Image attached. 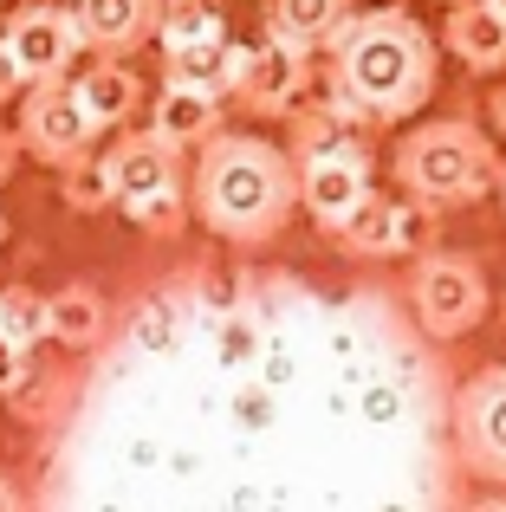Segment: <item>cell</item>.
Segmentation results:
<instances>
[{"label": "cell", "mask_w": 506, "mask_h": 512, "mask_svg": "<svg viewBox=\"0 0 506 512\" xmlns=\"http://www.w3.org/2000/svg\"><path fill=\"white\" fill-rule=\"evenodd\" d=\"M338 65H331V111L344 124H403L435 91V39L403 7L351 13L338 26Z\"/></svg>", "instance_id": "1"}, {"label": "cell", "mask_w": 506, "mask_h": 512, "mask_svg": "<svg viewBox=\"0 0 506 512\" xmlns=\"http://www.w3.org/2000/svg\"><path fill=\"white\" fill-rule=\"evenodd\" d=\"M189 208L234 247H266L299 208V175L260 137H208Z\"/></svg>", "instance_id": "2"}, {"label": "cell", "mask_w": 506, "mask_h": 512, "mask_svg": "<svg viewBox=\"0 0 506 512\" xmlns=\"http://www.w3.org/2000/svg\"><path fill=\"white\" fill-rule=\"evenodd\" d=\"M396 182L429 208H468L500 182V150L474 124L448 117V124H422L416 137L396 150Z\"/></svg>", "instance_id": "3"}, {"label": "cell", "mask_w": 506, "mask_h": 512, "mask_svg": "<svg viewBox=\"0 0 506 512\" xmlns=\"http://www.w3.org/2000/svg\"><path fill=\"white\" fill-rule=\"evenodd\" d=\"M111 175V195L130 208V221L156 227V234H176L182 227V201H176V150L163 137H124L104 156Z\"/></svg>", "instance_id": "4"}, {"label": "cell", "mask_w": 506, "mask_h": 512, "mask_svg": "<svg viewBox=\"0 0 506 512\" xmlns=\"http://www.w3.org/2000/svg\"><path fill=\"white\" fill-rule=\"evenodd\" d=\"M409 299H416V325L429 331L435 344H455L487 318V279H481V266L461 260V253H422Z\"/></svg>", "instance_id": "5"}, {"label": "cell", "mask_w": 506, "mask_h": 512, "mask_svg": "<svg viewBox=\"0 0 506 512\" xmlns=\"http://www.w3.org/2000/svg\"><path fill=\"white\" fill-rule=\"evenodd\" d=\"M91 137H98V124L65 78L33 85V98L20 104V150L39 156L46 169H72L78 156H91Z\"/></svg>", "instance_id": "6"}, {"label": "cell", "mask_w": 506, "mask_h": 512, "mask_svg": "<svg viewBox=\"0 0 506 512\" xmlns=\"http://www.w3.org/2000/svg\"><path fill=\"white\" fill-rule=\"evenodd\" d=\"M455 448H461V467H468V474L506 487V363H494V370H481V376L461 383Z\"/></svg>", "instance_id": "7"}, {"label": "cell", "mask_w": 506, "mask_h": 512, "mask_svg": "<svg viewBox=\"0 0 506 512\" xmlns=\"http://www.w3.org/2000/svg\"><path fill=\"white\" fill-rule=\"evenodd\" d=\"M228 91L253 117H286L292 98L305 91V46H292V39H279V33L253 39V46H234Z\"/></svg>", "instance_id": "8"}, {"label": "cell", "mask_w": 506, "mask_h": 512, "mask_svg": "<svg viewBox=\"0 0 506 512\" xmlns=\"http://www.w3.org/2000/svg\"><path fill=\"white\" fill-rule=\"evenodd\" d=\"M435 234V208L429 201H390V195H370L351 221L338 227V247L351 260H403V253H422Z\"/></svg>", "instance_id": "9"}, {"label": "cell", "mask_w": 506, "mask_h": 512, "mask_svg": "<svg viewBox=\"0 0 506 512\" xmlns=\"http://www.w3.org/2000/svg\"><path fill=\"white\" fill-rule=\"evenodd\" d=\"M377 195V182H370V156L357 150L351 137L338 143V150H318V156H305V175H299V201H305V214H312L318 227H331L338 234L344 221H351L364 201Z\"/></svg>", "instance_id": "10"}, {"label": "cell", "mask_w": 506, "mask_h": 512, "mask_svg": "<svg viewBox=\"0 0 506 512\" xmlns=\"http://www.w3.org/2000/svg\"><path fill=\"white\" fill-rule=\"evenodd\" d=\"M0 39H7V52H13V65H20L26 85H52V78H65L72 59L85 52V33H78L72 7H20Z\"/></svg>", "instance_id": "11"}, {"label": "cell", "mask_w": 506, "mask_h": 512, "mask_svg": "<svg viewBox=\"0 0 506 512\" xmlns=\"http://www.w3.org/2000/svg\"><path fill=\"white\" fill-rule=\"evenodd\" d=\"M156 13H163V0H72V20L85 33V46L111 52V59L137 52L156 33Z\"/></svg>", "instance_id": "12"}, {"label": "cell", "mask_w": 506, "mask_h": 512, "mask_svg": "<svg viewBox=\"0 0 506 512\" xmlns=\"http://www.w3.org/2000/svg\"><path fill=\"white\" fill-rule=\"evenodd\" d=\"M442 39L468 72H506V13L494 0H455Z\"/></svg>", "instance_id": "13"}, {"label": "cell", "mask_w": 506, "mask_h": 512, "mask_svg": "<svg viewBox=\"0 0 506 512\" xmlns=\"http://www.w3.org/2000/svg\"><path fill=\"white\" fill-rule=\"evenodd\" d=\"M215 130H221V91L176 85V78H169L156 111H150V137H163L169 150H189V143H208Z\"/></svg>", "instance_id": "14"}, {"label": "cell", "mask_w": 506, "mask_h": 512, "mask_svg": "<svg viewBox=\"0 0 506 512\" xmlns=\"http://www.w3.org/2000/svg\"><path fill=\"white\" fill-rule=\"evenodd\" d=\"M351 20V0H266V33L292 39V46H331L338 26Z\"/></svg>", "instance_id": "15"}, {"label": "cell", "mask_w": 506, "mask_h": 512, "mask_svg": "<svg viewBox=\"0 0 506 512\" xmlns=\"http://www.w3.org/2000/svg\"><path fill=\"white\" fill-rule=\"evenodd\" d=\"M72 91H78V104L91 111V124H98V130L124 124V117L137 111V98H143V85H137V72H130V65H91Z\"/></svg>", "instance_id": "16"}, {"label": "cell", "mask_w": 506, "mask_h": 512, "mask_svg": "<svg viewBox=\"0 0 506 512\" xmlns=\"http://www.w3.org/2000/svg\"><path fill=\"white\" fill-rule=\"evenodd\" d=\"M156 39H163V52L221 46V39H228V20H221L215 0H169V7L156 13Z\"/></svg>", "instance_id": "17"}, {"label": "cell", "mask_w": 506, "mask_h": 512, "mask_svg": "<svg viewBox=\"0 0 506 512\" xmlns=\"http://www.w3.org/2000/svg\"><path fill=\"white\" fill-rule=\"evenodd\" d=\"M46 331L59 344H98L104 331V299L91 286H65L59 299H46Z\"/></svg>", "instance_id": "18"}, {"label": "cell", "mask_w": 506, "mask_h": 512, "mask_svg": "<svg viewBox=\"0 0 506 512\" xmlns=\"http://www.w3.org/2000/svg\"><path fill=\"white\" fill-rule=\"evenodd\" d=\"M0 331H7L13 344H26V350H33L39 338H52L46 331V299L26 292V286H7L0 292Z\"/></svg>", "instance_id": "19"}, {"label": "cell", "mask_w": 506, "mask_h": 512, "mask_svg": "<svg viewBox=\"0 0 506 512\" xmlns=\"http://www.w3.org/2000/svg\"><path fill=\"white\" fill-rule=\"evenodd\" d=\"M65 175V201H72V208L78 214H98V208H111V175H104V163H98V156H78V163L72 169H59Z\"/></svg>", "instance_id": "20"}, {"label": "cell", "mask_w": 506, "mask_h": 512, "mask_svg": "<svg viewBox=\"0 0 506 512\" xmlns=\"http://www.w3.org/2000/svg\"><path fill=\"white\" fill-rule=\"evenodd\" d=\"M20 383H26V344H13L7 331H0V396H13Z\"/></svg>", "instance_id": "21"}, {"label": "cell", "mask_w": 506, "mask_h": 512, "mask_svg": "<svg viewBox=\"0 0 506 512\" xmlns=\"http://www.w3.org/2000/svg\"><path fill=\"white\" fill-rule=\"evenodd\" d=\"M26 78H20V65H13V52H7V39H0V98H13Z\"/></svg>", "instance_id": "22"}, {"label": "cell", "mask_w": 506, "mask_h": 512, "mask_svg": "<svg viewBox=\"0 0 506 512\" xmlns=\"http://www.w3.org/2000/svg\"><path fill=\"white\" fill-rule=\"evenodd\" d=\"M13 163H20V137H13V130H0V182L13 175Z\"/></svg>", "instance_id": "23"}, {"label": "cell", "mask_w": 506, "mask_h": 512, "mask_svg": "<svg viewBox=\"0 0 506 512\" xmlns=\"http://www.w3.org/2000/svg\"><path fill=\"white\" fill-rule=\"evenodd\" d=\"M0 512H26V506H20V487H13L7 474H0Z\"/></svg>", "instance_id": "24"}, {"label": "cell", "mask_w": 506, "mask_h": 512, "mask_svg": "<svg viewBox=\"0 0 506 512\" xmlns=\"http://www.w3.org/2000/svg\"><path fill=\"white\" fill-rule=\"evenodd\" d=\"M487 111H494V130H500V137H506V85L494 91V98H487Z\"/></svg>", "instance_id": "25"}, {"label": "cell", "mask_w": 506, "mask_h": 512, "mask_svg": "<svg viewBox=\"0 0 506 512\" xmlns=\"http://www.w3.org/2000/svg\"><path fill=\"white\" fill-rule=\"evenodd\" d=\"M468 512H506V500H474Z\"/></svg>", "instance_id": "26"}, {"label": "cell", "mask_w": 506, "mask_h": 512, "mask_svg": "<svg viewBox=\"0 0 506 512\" xmlns=\"http://www.w3.org/2000/svg\"><path fill=\"white\" fill-rule=\"evenodd\" d=\"M500 208H506V169H500Z\"/></svg>", "instance_id": "27"}, {"label": "cell", "mask_w": 506, "mask_h": 512, "mask_svg": "<svg viewBox=\"0 0 506 512\" xmlns=\"http://www.w3.org/2000/svg\"><path fill=\"white\" fill-rule=\"evenodd\" d=\"M494 7H500V13H506V0H494Z\"/></svg>", "instance_id": "28"}, {"label": "cell", "mask_w": 506, "mask_h": 512, "mask_svg": "<svg viewBox=\"0 0 506 512\" xmlns=\"http://www.w3.org/2000/svg\"><path fill=\"white\" fill-rule=\"evenodd\" d=\"M390 7H396V0H390Z\"/></svg>", "instance_id": "29"}]
</instances>
